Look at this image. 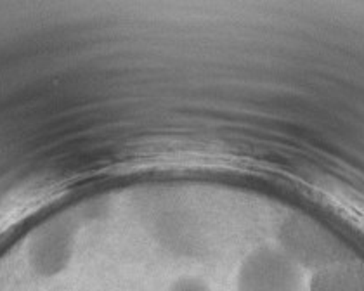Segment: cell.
Segmentation results:
<instances>
[{
	"label": "cell",
	"instance_id": "1",
	"mask_svg": "<svg viewBox=\"0 0 364 291\" xmlns=\"http://www.w3.org/2000/svg\"><path fill=\"white\" fill-rule=\"evenodd\" d=\"M167 291H212V290L203 279L195 278V276H184L177 279V281H173Z\"/></svg>",
	"mask_w": 364,
	"mask_h": 291
}]
</instances>
